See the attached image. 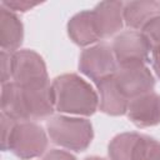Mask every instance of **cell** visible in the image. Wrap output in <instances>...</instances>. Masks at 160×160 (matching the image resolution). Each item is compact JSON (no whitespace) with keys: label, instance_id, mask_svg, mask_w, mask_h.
Here are the masks:
<instances>
[{"label":"cell","instance_id":"7402d4cb","mask_svg":"<svg viewBox=\"0 0 160 160\" xmlns=\"http://www.w3.org/2000/svg\"><path fill=\"white\" fill-rule=\"evenodd\" d=\"M42 160H76V158L64 150H59V149H52L49 152L45 154Z\"/></svg>","mask_w":160,"mask_h":160},{"label":"cell","instance_id":"e0dca14e","mask_svg":"<svg viewBox=\"0 0 160 160\" xmlns=\"http://www.w3.org/2000/svg\"><path fill=\"white\" fill-rule=\"evenodd\" d=\"M131 160H160V142L154 138L140 134Z\"/></svg>","mask_w":160,"mask_h":160},{"label":"cell","instance_id":"7c38bea8","mask_svg":"<svg viewBox=\"0 0 160 160\" xmlns=\"http://www.w3.org/2000/svg\"><path fill=\"white\" fill-rule=\"evenodd\" d=\"M24 40V26L18 15L0 5V46L2 51L15 52Z\"/></svg>","mask_w":160,"mask_h":160},{"label":"cell","instance_id":"ac0fdd59","mask_svg":"<svg viewBox=\"0 0 160 160\" xmlns=\"http://www.w3.org/2000/svg\"><path fill=\"white\" fill-rule=\"evenodd\" d=\"M140 31L148 40L151 51L155 49H160V15L152 18L149 22H146Z\"/></svg>","mask_w":160,"mask_h":160},{"label":"cell","instance_id":"d6986e66","mask_svg":"<svg viewBox=\"0 0 160 160\" xmlns=\"http://www.w3.org/2000/svg\"><path fill=\"white\" fill-rule=\"evenodd\" d=\"M1 84H6L12 79V52L1 50Z\"/></svg>","mask_w":160,"mask_h":160},{"label":"cell","instance_id":"3957f363","mask_svg":"<svg viewBox=\"0 0 160 160\" xmlns=\"http://www.w3.org/2000/svg\"><path fill=\"white\" fill-rule=\"evenodd\" d=\"M48 148V136L44 129L32 121L16 122L9 138L6 150L15 156L29 160L45 152Z\"/></svg>","mask_w":160,"mask_h":160},{"label":"cell","instance_id":"ba28073f","mask_svg":"<svg viewBox=\"0 0 160 160\" xmlns=\"http://www.w3.org/2000/svg\"><path fill=\"white\" fill-rule=\"evenodd\" d=\"M126 114L138 128H150L160 124V95L151 91L131 99Z\"/></svg>","mask_w":160,"mask_h":160},{"label":"cell","instance_id":"cb8c5ba5","mask_svg":"<svg viewBox=\"0 0 160 160\" xmlns=\"http://www.w3.org/2000/svg\"><path fill=\"white\" fill-rule=\"evenodd\" d=\"M84 160H105V159L99 158V156H88V158H85Z\"/></svg>","mask_w":160,"mask_h":160},{"label":"cell","instance_id":"8992f818","mask_svg":"<svg viewBox=\"0 0 160 160\" xmlns=\"http://www.w3.org/2000/svg\"><path fill=\"white\" fill-rule=\"evenodd\" d=\"M20 86L49 82L44 59L34 50L24 49L12 52V79Z\"/></svg>","mask_w":160,"mask_h":160},{"label":"cell","instance_id":"603a6c76","mask_svg":"<svg viewBox=\"0 0 160 160\" xmlns=\"http://www.w3.org/2000/svg\"><path fill=\"white\" fill-rule=\"evenodd\" d=\"M151 55H152V69L156 74V76L160 79V49H155L151 51Z\"/></svg>","mask_w":160,"mask_h":160},{"label":"cell","instance_id":"44dd1931","mask_svg":"<svg viewBox=\"0 0 160 160\" xmlns=\"http://www.w3.org/2000/svg\"><path fill=\"white\" fill-rule=\"evenodd\" d=\"M1 149L5 151L6 150V145H8V141H9V138L12 132V129L15 126V124L18 121L10 119L9 116H6L5 114L1 112Z\"/></svg>","mask_w":160,"mask_h":160},{"label":"cell","instance_id":"ffe728a7","mask_svg":"<svg viewBox=\"0 0 160 160\" xmlns=\"http://www.w3.org/2000/svg\"><path fill=\"white\" fill-rule=\"evenodd\" d=\"M1 5L11 11H20V12H25L38 5H40V2L38 1H28V0H4L1 1Z\"/></svg>","mask_w":160,"mask_h":160},{"label":"cell","instance_id":"5b68a950","mask_svg":"<svg viewBox=\"0 0 160 160\" xmlns=\"http://www.w3.org/2000/svg\"><path fill=\"white\" fill-rule=\"evenodd\" d=\"M79 70L95 82L114 75L118 70V62L112 48L106 42L86 48L80 54Z\"/></svg>","mask_w":160,"mask_h":160},{"label":"cell","instance_id":"2e32d148","mask_svg":"<svg viewBox=\"0 0 160 160\" xmlns=\"http://www.w3.org/2000/svg\"><path fill=\"white\" fill-rule=\"evenodd\" d=\"M139 136V132H122L116 135L108 148L110 160H131Z\"/></svg>","mask_w":160,"mask_h":160},{"label":"cell","instance_id":"7a4b0ae2","mask_svg":"<svg viewBox=\"0 0 160 160\" xmlns=\"http://www.w3.org/2000/svg\"><path fill=\"white\" fill-rule=\"evenodd\" d=\"M46 129L54 144L76 152L86 150L94 138L91 122L81 118L54 116L46 122Z\"/></svg>","mask_w":160,"mask_h":160},{"label":"cell","instance_id":"4fadbf2b","mask_svg":"<svg viewBox=\"0 0 160 160\" xmlns=\"http://www.w3.org/2000/svg\"><path fill=\"white\" fill-rule=\"evenodd\" d=\"M68 35L79 46H88L100 40L92 10H84L75 14L68 22Z\"/></svg>","mask_w":160,"mask_h":160},{"label":"cell","instance_id":"6da1fadb","mask_svg":"<svg viewBox=\"0 0 160 160\" xmlns=\"http://www.w3.org/2000/svg\"><path fill=\"white\" fill-rule=\"evenodd\" d=\"M55 110L74 115H92L99 108V96L92 86L76 74H64L51 82Z\"/></svg>","mask_w":160,"mask_h":160},{"label":"cell","instance_id":"5bb4252c","mask_svg":"<svg viewBox=\"0 0 160 160\" xmlns=\"http://www.w3.org/2000/svg\"><path fill=\"white\" fill-rule=\"evenodd\" d=\"M124 22L126 26L141 30L152 18L160 15V2L155 0H136L124 2Z\"/></svg>","mask_w":160,"mask_h":160},{"label":"cell","instance_id":"277c9868","mask_svg":"<svg viewBox=\"0 0 160 160\" xmlns=\"http://www.w3.org/2000/svg\"><path fill=\"white\" fill-rule=\"evenodd\" d=\"M112 52L119 68L145 65L150 61V45L141 31L126 30L115 36Z\"/></svg>","mask_w":160,"mask_h":160},{"label":"cell","instance_id":"30bf717a","mask_svg":"<svg viewBox=\"0 0 160 160\" xmlns=\"http://www.w3.org/2000/svg\"><path fill=\"white\" fill-rule=\"evenodd\" d=\"M122 11V1H101L94 8L92 15L100 39L112 36L121 30L124 25Z\"/></svg>","mask_w":160,"mask_h":160},{"label":"cell","instance_id":"52a82bcc","mask_svg":"<svg viewBox=\"0 0 160 160\" xmlns=\"http://www.w3.org/2000/svg\"><path fill=\"white\" fill-rule=\"evenodd\" d=\"M114 78L118 86L129 100L151 92L155 86V79L146 65L119 68Z\"/></svg>","mask_w":160,"mask_h":160},{"label":"cell","instance_id":"9a60e30c","mask_svg":"<svg viewBox=\"0 0 160 160\" xmlns=\"http://www.w3.org/2000/svg\"><path fill=\"white\" fill-rule=\"evenodd\" d=\"M1 112L18 122L29 121L22 99V89L14 81L1 86Z\"/></svg>","mask_w":160,"mask_h":160},{"label":"cell","instance_id":"8fae6325","mask_svg":"<svg viewBox=\"0 0 160 160\" xmlns=\"http://www.w3.org/2000/svg\"><path fill=\"white\" fill-rule=\"evenodd\" d=\"M99 91V109L104 114L111 116L124 115L128 111L129 99L122 94L116 84L114 75L108 76L96 82Z\"/></svg>","mask_w":160,"mask_h":160},{"label":"cell","instance_id":"9c48e42d","mask_svg":"<svg viewBox=\"0 0 160 160\" xmlns=\"http://www.w3.org/2000/svg\"><path fill=\"white\" fill-rule=\"evenodd\" d=\"M25 110L30 119H44L55 111L54 94L51 84H40L32 86H21Z\"/></svg>","mask_w":160,"mask_h":160}]
</instances>
